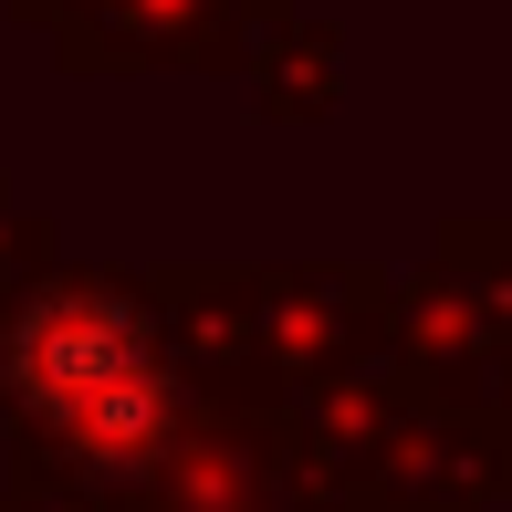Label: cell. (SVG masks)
<instances>
[{
  "instance_id": "cell-1",
  "label": "cell",
  "mask_w": 512,
  "mask_h": 512,
  "mask_svg": "<svg viewBox=\"0 0 512 512\" xmlns=\"http://www.w3.org/2000/svg\"><path fill=\"white\" fill-rule=\"evenodd\" d=\"M11 377H21L32 408H53L63 429H84V450H105V460L147 450V429H157L147 335L126 324V304H95V293L42 304L32 335H21V356H11Z\"/></svg>"
}]
</instances>
